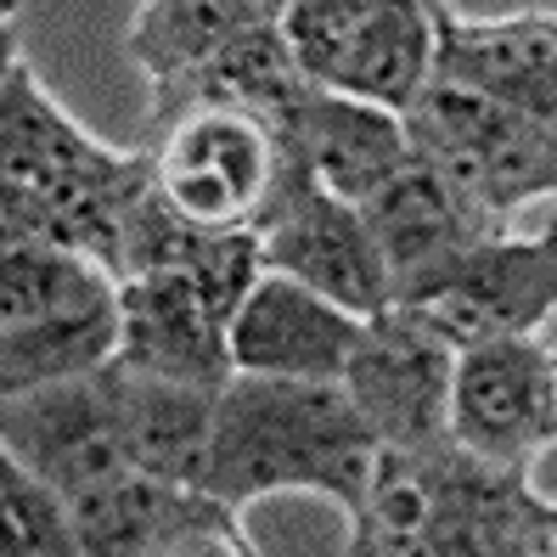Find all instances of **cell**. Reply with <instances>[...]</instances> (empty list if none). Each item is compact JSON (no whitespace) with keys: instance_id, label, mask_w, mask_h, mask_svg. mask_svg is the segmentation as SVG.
<instances>
[{"instance_id":"1","label":"cell","mask_w":557,"mask_h":557,"mask_svg":"<svg viewBox=\"0 0 557 557\" xmlns=\"http://www.w3.org/2000/svg\"><path fill=\"white\" fill-rule=\"evenodd\" d=\"M377 468V440L360 422L344 383L315 377H259L232 372L220 388L214 445L203 462V490L248 507L265 496H326L344 512L367 496Z\"/></svg>"},{"instance_id":"2","label":"cell","mask_w":557,"mask_h":557,"mask_svg":"<svg viewBox=\"0 0 557 557\" xmlns=\"http://www.w3.org/2000/svg\"><path fill=\"white\" fill-rule=\"evenodd\" d=\"M406 136L490 232H512L518 209L557 191V124L518 113L473 85L429 74L406 108Z\"/></svg>"},{"instance_id":"3","label":"cell","mask_w":557,"mask_h":557,"mask_svg":"<svg viewBox=\"0 0 557 557\" xmlns=\"http://www.w3.org/2000/svg\"><path fill=\"white\" fill-rule=\"evenodd\" d=\"M141 147L158 163V191L203 232H253L282 175L276 124L232 102L147 113Z\"/></svg>"},{"instance_id":"4","label":"cell","mask_w":557,"mask_h":557,"mask_svg":"<svg viewBox=\"0 0 557 557\" xmlns=\"http://www.w3.org/2000/svg\"><path fill=\"white\" fill-rule=\"evenodd\" d=\"M388 305L429 315L440 333L462 344L523 338L557 315V220L535 237L484 232L422 276L400 282Z\"/></svg>"},{"instance_id":"5","label":"cell","mask_w":557,"mask_h":557,"mask_svg":"<svg viewBox=\"0 0 557 557\" xmlns=\"http://www.w3.org/2000/svg\"><path fill=\"white\" fill-rule=\"evenodd\" d=\"M253 237L265 271L305 282L355 315H372L395 299V276H388V259L377 248L367 209L326 191L287 147H282V175L271 186V203L253 220Z\"/></svg>"},{"instance_id":"6","label":"cell","mask_w":557,"mask_h":557,"mask_svg":"<svg viewBox=\"0 0 557 557\" xmlns=\"http://www.w3.org/2000/svg\"><path fill=\"white\" fill-rule=\"evenodd\" d=\"M450 377L456 338L406 305H383L360 321L338 383L377 450H422L450 440Z\"/></svg>"},{"instance_id":"7","label":"cell","mask_w":557,"mask_h":557,"mask_svg":"<svg viewBox=\"0 0 557 557\" xmlns=\"http://www.w3.org/2000/svg\"><path fill=\"white\" fill-rule=\"evenodd\" d=\"M422 535L417 557H557V502L530 484V468H502L456 440L422 445Z\"/></svg>"},{"instance_id":"8","label":"cell","mask_w":557,"mask_h":557,"mask_svg":"<svg viewBox=\"0 0 557 557\" xmlns=\"http://www.w3.org/2000/svg\"><path fill=\"white\" fill-rule=\"evenodd\" d=\"M74 535L79 557H253L243 507L220 502L203 484L158 479L147 468H119L113 479L79 490Z\"/></svg>"},{"instance_id":"9","label":"cell","mask_w":557,"mask_h":557,"mask_svg":"<svg viewBox=\"0 0 557 557\" xmlns=\"http://www.w3.org/2000/svg\"><path fill=\"white\" fill-rule=\"evenodd\" d=\"M450 440L502 468H535L557 445V355L541 333L456 349Z\"/></svg>"},{"instance_id":"10","label":"cell","mask_w":557,"mask_h":557,"mask_svg":"<svg viewBox=\"0 0 557 557\" xmlns=\"http://www.w3.org/2000/svg\"><path fill=\"white\" fill-rule=\"evenodd\" d=\"M0 445L62 496L113 479L124 456V372L119 360L79 377H57L23 395H0Z\"/></svg>"},{"instance_id":"11","label":"cell","mask_w":557,"mask_h":557,"mask_svg":"<svg viewBox=\"0 0 557 557\" xmlns=\"http://www.w3.org/2000/svg\"><path fill=\"white\" fill-rule=\"evenodd\" d=\"M360 321L338 299L293 282L282 271H259L232 315V367L259 377H315L338 383L344 360L360 338Z\"/></svg>"},{"instance_id":"12","label":"cell","mask_w":557,"mask_h":557,"mask_svg":"<svg viewBox=\"0 0 557 557\" xmlns=\"http://www.w3.org/2000/svg\"><path fill=\"white\" fill-rule=\"evenodd\" d=\"M434 12V69L440 79L473 85L496 102L557 124V17H468L450 0H429Z\"/></svg>"},{"instance_id":"13","label":"cell","mask_w":557,"mask_h":557,"mask_svg":"<svg viewBox=\"0 0 557 557\" xmlns=\"http://www.w3.org/2000/svg\"><path fill=\"white\" fill-rule=\"evenodd\" d=\"M276 136L326 191H338L349 203H367L411 158L406 113L367 102V96H355V90L321 85V79L287 108Z\"/></svg>"},{"instance_id":"14","label":"cell","mask_w":557,"mask_h":557,"mask_svg":"<svg viewBox=\"0 0 557 557\" xmlns=\"http://www.w3.org/2000/svg\"><path fill=\"white\" fill-rule=\"evenodd\" d=\"M367 220H372V232H377V248L388 259V276L411 282L422 276L429 265H440V259H450L462 243L484 237L490 225L473 214V203L456 191L429 158H406L395 175H388L367 203Z\"/></svg>"},{"instance_id":"15","label":"cell","mask_w":557,"mask_h":557,"mask_svg":"<svg viewBox=\"0 0 557 557\" xmlns=\"http://www.w3.org/2000/svg\"><path fill=\"white\" fill-rule=\"evenodd\" d=\"M119 372H124V456H129V468H147L158 479H181V484H203L225 383L152 377V372H129V367H119Z\"/></svg>"},{"instance_id":"16","label":"cell","mask_w":557,"mask_h":557,"mask_svg":"<svg viewBox=\"0 0 557 557\" xmlns=\"http://www.w3.org/2000/svg\"><path fill=\"white\" fill-rule=\"evenodd\" d=\"M315 79L305 74V62L293 57L287 35L276 17H253L243 35L225 40L203 69H191L186 79L152 90L147 113H163V108H181V102H232V108H248L259 119L282 124L287 108L299 102Z\"/></svg>"},{"instance_id":"17","label":"cell","mask_w":557,"mask_h":557,"mask_svg":"<svg viewBox=\"0 0 557 557\" xmlns=\"http://www.w3.org/2000/svg\"><path fill=\"white\" fill-rule=\"evenodd\" d=\"M119 333H124L119 287L79 299V305L46 310L35 321L0 326V395H23V388L108 367L119 355Z\"/></svg>"},{"instance_id":"18","label":"cell","mask_w":557,"mask_h":557,"mask_svg":"<svg viewBox=\"0 0 557 557\" xmlns=\"http://www.w3.org/2000/svg\"><path fill=\"white\" fill-rule=\"evenodd\" d=\"M259 12V0H141L124 28V57L141 69L147 90L186 79Z\"/></svg>"},{"instance_id":"19","label":"cell","mask_w":557,"mask_h":557,"mask_svg":"<svg viewBox=\"0 0 557 557\" xmlns=\"http://www.w3.org/2000/svg\"><path fill=\"white\" fill-rule=\"evenodd\" d=\"M429 69H434V12H429V0H377L367 35H360L355 57L344 62V74L333 85L406 113L411 96L422 90V79H429Z\"/></svg>"},{"instance_id":"20","label":"cell","mask_w":557,"mask_h":557,"mask_svg":"<svg viewBox=\"0 0 557 557\" xmlns=\"http://www.w3.org/2000/svg\"><path fill=\"white\" fill-rule=\"evenodd\" d=\"M108 287H119V276L79 248H62L46 237H7L0 243V326L96 299Z\"/></svg>"},{"instance_id":"21","label":"cell","mask_w":557,"mask_h":557,"mask_svg":"<svg viewBox=\"0 0 557 557\" xmlns=\"http://www.w3.org/2000/svg\"><path fill=\"white\" fill-rule=\"evenodd\" d=\"M0 518L12 557H79L74 502L51 479L28 473L17 456H0Z\"/></svg>"},{"instance_id":"22","label":"cell","mask_w":557,"mask_h":557,"mask_svg":"<svg viewBox=\"0 0 557 557\" xmlns=\"http://www.w3.org/2000/svg\"><path fill=\"white\" fill-rule=\"evenodd\" d=\"M372 7L377 0H293L276 23H282L293 57L305 62V74L333 85L344 74V62L355 57L360 35H367Z\"/></svg>"},{"instance_id":"23","label":"cell","mask_w":557,"mask_h":557,"mask_svg":"<svg viewBox=\"0 0 557 557\" xmlns=\"http://www.w3.org/2000/svg\"><path fill=\"white\" fill-rule=\"evenodd\" d=\"M293 7V0H259V12H265V17H282Z\"/></svg>"}]
</instances>
